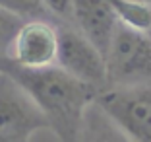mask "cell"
I'll list each match as a JSON object with an SVG mask.
<instances>
[{
	"instance_id": "2",
	"label": "cell",
	"mask_w": 151,
	"mask_h": 142,
	"mask_svg": "<svg viewBox=\"0 0 151 142\" xmlns=\"http://www.w3.org/2000/svg\"><path fill=\"white\" fill-rule=\"evenodd\" d=\"M107 88L151 86V33L118 23L107 53Z\"/></svg>"
},
{
	"instance_id": "12",
	"label": "cell",
	"mask_w": 151,
	"mask_h": 142,
	"mask_svg": "<svg viewBox=\"0 0 151 142\" xmlns=\"http://www.w3.org/2000/svg\"><path fill=\"white\" fill-rule=\"evenodd\" d=\"M139 2H145V4H151V0H139Z\"/></svg>"
},
{
	"instance_id": "4",
	"label": "cell",
	"mask_w": 151,
	"mask_h": 142,
	"mask_svg": "<svg viewBox=\"0 0 151 142\" xmlns=\"http://www.w3.org/2000/svg\"><path fill=\"white\" fill-rule=\"evenodd\" d=\"M49 123L31 98L12 78L0 72V142H29Z\"/></svg>"
},
{
	"instance_id": "7",
	"label": "cell",
	"mask_w": 151,
	"mask_h": 142,
	"mask_svg": "<svg viewBox=\"0 0 151 142\" xmlns=\"http://www.w3.org/2000/svg\"><path fill=\"white\" fill-rule=\"evenodd\" d=\"M72 22L105 57L118 25L111 0H72Z\"/></svg>"
},
{
	"instance_id": "10",
	"label": "cell",
	"mask_w": 151,
	"mask_h": 142,
	"mask_svg": "<svg viewBox=\"0 0 151 142\" xmlns=\"http://www.w3.org/2000/svg\"><path fill=\"white\" fill-rule=\"evenodd\" d=\"M23 22H25L23 18H19V16H16V14L8 12L4 8H0V60L8 58L12 39Z\"/></svg>"
},
{
	"instance_id": "6",
	"label": "cell",
	"mask_w": 151,
	"mask_h": 142,
	"mask_svg": "<svg viewBox=\"0 0 151 142\" xmlns=\"http://www.w3.org/2000/svg\"><path fill=\"white\" fill-rule=\"evenodd\" d=\"M58 57V27L49 20H25L16 31L8 60L23 68L54 66Z\"/></svg>"
},
{
	"instance_id": "11",
	"label": "cell",
	"mask_w": 151,
	"mask_h": 142,
	"mask_svg": "<svg viewBox=\"0 0 151 142\" xmlns=\"http://www.w3.org/2000/svg\"><path fill=\"white\" fill-rule=\"evenodd\" d=\"M41 4L50 16H56L64 22H72V0H41Z\"/></svg>"
},
{
	"instance_id": "3",
	"label": "cell",
	"mask_w": 151,
	"mask_h": 142,
	"mask_svg": "<svg viewBox=\"0 0 151 142\" xmlns=\"http://www.w3.org/2000/svg\"><path fill=\"white\" fill-rule=\"evenodd\" d=\"M95 105L128 142H151V86L105 88Z\"/></svg>"
},
{
	"instance_id": "1",
	"label": "cell",
	"mask_w": 151,
	"mask_h": 142,
	"mask_svg": "<svg viewBox=\"0 0 151 142\" xmlns=\"http://www.w3.org/2000/svg\"><path fill=\"white\" fill-rule=\"evenodd\" d=\"M0 72L12 78L31 98L60 142H83L85 113L95 105L99 90L83 84L54 64L47 68H23L0 60Z\"/></svg>"
},
{
	"instance_id": "5",
	"label": "cell",
	"mask_w": 151,
	"mask_h": 142,
	"mask_svg": "<svg viewBox=\"0 0 151 142\" xmlns=\"http://www.w3.org/2000/svg\"><path fill=\"white\" fill-rule=\"evenodd\" d=\"M56 64L83 84L95 90L107 88V64L103 53L76 27H58Z\"/></svg>"
},
{
	"instance_id": "9",
	"label": "cell",
	"mask_w": 151,
	"mask_h": 142,
	"mask_svg": "<svg viewBox=\"0 0 151 142\" xmlns=\"http://www.w3.org/2000/svg\"><path fill=\"white\" fill-rule=\"evenodd\" d=\"M0 8L23 20H49L50 16L47 8L41 4V0H0Z\"/></svg>"
},
{
	"instance_id": "8",
	"label": "cell",
	"mask_w": 151,
	"mask_h": 142,
	"mask_svg": "<svg viewBox=\"0 0 151 142\" xmlns=\"http://www.w3.org/2000/svg\"><path fill=\"white\" fill-rule=\"evenodd\" d=\"M118 23L136 31L151 33V4L139 0H111Z\"/></svg>"
}]
</instances>
